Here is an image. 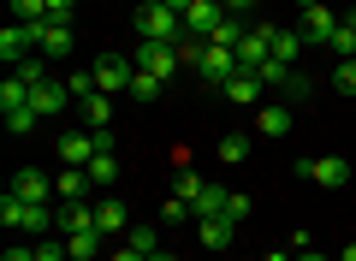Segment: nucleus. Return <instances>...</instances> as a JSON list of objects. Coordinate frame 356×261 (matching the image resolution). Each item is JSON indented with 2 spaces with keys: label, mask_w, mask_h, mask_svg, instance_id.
<instances>
[{
  "label": "nucleus",
  "mask_w": 356,
  "mask_h": 261,
  "mask_svg": "<svg viewBox=\"0 0 356 261\" xmlns=\"http://www.w3.org/2000/svg\"><path fill=\"white\" fill-rule=\"evenodd\" d=\"M232 190L226 184H202V196H196V220H208V214H226Z\"/></svg>",
  "instance_id": "4be33fe9"
},
{
  "label": "nucleus",
  "mask_w": 356,
  "mask_h": 261,
  "mask_svg": "<svg viewBox=\"0 0 356 261\" xmlns=\"http://www.w3.org/2000/svg\"><path fill=\"white\" fill-rule=\"evenodd\" d=\"M30 48H36V30H30V24H6V30H0V60H6V65H24Z\"/></svg>",
  "instance_id": "6e6552de"
},
{
  "label": "nucleus",
  "mask_w": 356,
  "mask_h": 261,
  "mask_svg": "<svg viewBox=\"0 0 356 261\" xmlns=\"http://www.w3.org/2000/svg\"><path fill=\"white\" fill-rule=\"evenodd\" d=\"M13 196H24V202H54V178L36 173V166H24V173L13 178Z\"/></svg>",
  "instance_id": "ddd939ff"
},
{
  "label": "nucleus",
  "mask_w": 356,
  "mask_h": 261,
  "mask_svg": "<svg viewBox=\"0 0 356 261\" xmlns=\"http://www.w3.org/2000/svg\"><path fill=\"white\" fill-rule=\"evenodd\" d=\"M36 119H42L36 107H18V113H6V125H13V137H30V131H36Z\"/></svg>",
  "instance_id": "f704fd0d"
},
{
  "label": "nucleus",
  "mask_w": 356,
  "mask_h": 261,
  "mask_svg": "<svg viewBox=\"0 0 356 261\" xmlns=\"http://www.w3.org/2000/svg\"><path fill=\"white\" fill-rule=\"evenodd\" d=\"M291 113H297V107H285V101H280V107H261V113H255L261 137H285V131H291Z\"/></svg>",
  "instance_id": "6ab92c4d"
},
{
  "label": "nucleus",
  "mask_w": 356,
  "mask_h": 261,
  "mask_svg": "<svg viewBox=\"0 0 356 261\" xmlns=\"http://www.w3.org/2000/svg\"><path fill=\"white\" fill-rule=\"evenodd\" d=\"M54 190H60V202H83V190H89V173H83V166H65Z\"/></svg>",
  "instance_id": "5701e85b"
},
{
  "label": "nucleus",
  "mask_w": 356,
  "mask_h": 261,
  "mask_svg": "<svg viewBox=\"0 0 356 261\" xmlns=\"http://www.w3.org/2000/svg\"><path fill=\"white\" fill-rule=\"evenodd\" d=\"M18 107H30V84L13 72L6 84H0V113H18Z\"/></svg>",
  "instance_id": "412c9836"
},
{
  "label": "nucleus",
  "mask_w": 356,
  "mask_h": 261,
  "mask_svg": "<svg viewBox=\"0 0 356 261\" xmlns=\"http://www.w3.org/2000/svg\"><path fill=\"white\" fill-rule=\"evenodd\" d=\"M232 54H238V72H261V65L273 60V42H267V30H255V36H243Z\"/></svg>",
  "instance_id": "9d476101"
},
{
  "label": "nucleus",
  "mask_w": 356,
  "mask_h": 261,
  "mask_svg": "<svg viewBox=\"0 0 356 261\" xmlns=\"http://www.w3.org/2000/svg\"><path fill=\"white\" fill-rule=\"evenodd\" d=\"M125 220H131V214H125V202H119V196H102V202H95V232H102V237L125 232Z\"/></svg>",
  "instance_id": "4468645a"
},
{
  "label": "nucleus",
  "mask_w": 356,
  "mask_h": 261,
  "mask_svg": "<svg viewBox=\"0 0 356 261\" xmlns=\"http://www.w3.org/2000/svg\"><path fill=\"white\" fill-rule=\"evenodd\" d=\"M332 30H339V13L321 0V6H309V13H303V30H297V36H303V42H332Z\"/></svg>",
  "instance_id": "9b49d317"
},
{
  "label": "nucleus",
  "mask_w": 356,
  "mask_h": 261,
  "mask_svg": "<svg viewBox=\"0 0 356 261\" xmlns=\"http://www.w3.org/2000/svg\"><path fill=\"white\" fill-rule=\"evenodd\" d=\"M137 255H154V226H131V237H125Z\"/></svg>",
  "instance_id": "58836bf2"
},
{
  "label": "nucleus",
  "mask_w": 356,
  "mask_h": 261,
  "mask_svg": "<svg viewBox=\"0 0 356 261\" xmlns=\"http://www.w3.org/2000/svg\"><path fill=\"white\" fill-rule=\"evenodd\" d=\"M202 48H208L202 36H184L178 42V65H202Z\"/></svg>",
  "instance_id": "4c0bfd02"
},
{
  "label": "nucleus",
  "mask_w": 356,
  "mask_h": 261,
  "mask_svg": "<svg viewBox=\"0 0 356 261\" xmlns=\"http://www.w3.org/2000/svg\"><path fill=\"white\" fill-rule=\"evenodd\" d=\"M13 72H18V77H24V84H30V89H36V84H42V77H48V65H42V60H24V65H13Z\"/></svg>",
  "instance_id": "a19ab883"
},
{
  "label": "nucleus",
  "mask_w": 356,
  "mask_h": 261,
  "mask_svg": "<svg viewBox=\"0 0 356 261\" xmlns=\"http://www.w3.org/2000/svg\"><path fill=\"white\" fill-rule=\"evenodd\" d=\"M255 77H261V84H280V89H285V84L297 77V65H285V60H267V65H261Z\"/></svg>",
  "instance_id": "7c9ffc66"
},
{
  "label": "nucleus",
  "mask_w": 356,
  "mask_h": 261,
  "mask_svg": "<svg viewBox=\"0 0 356 261\" xmlns=\"http://www.w3.org/2000/svg\"><path fill=\"white\" fill-rule=\"evenodd\" d=\"M297 6H303V13H309V6H321V0H297Z\"/></svg>",
  "instance_id": "603ef678"
},
{
  "label": "nucleus",
  "mask_w": 356,
  "mask_h": 261,
  "mask_svg": "<svg viewBox=\"0 0 356 261\" xmlns=\"http://www.w3.org/2000/svg\"><path fill=\"white\" fill-rule=\"evenodd\" d=\"M220 24H226V6H220V0H196L191 13H184V36H202L208 42Z\"/></svg>",
  "instance_id": "39448f33"
},
{
  "label": "nucleus",
  "mask_w": 356,
  "mask_h": 261,
  "mask_svg": "<svg viewBox=\"0 0 356 261\" xmlns=\"http://www.w3.org/2000/svg\"><path fill=\"white\" fill-rule=\"evenodd\" d=\"M65 89H72V101H89L102 84H95V72H72V77H65Z\"/></svg>",
  "instance_id": "473e14b6"
},
{
  "label": "nucleus",
  "mask_w": 356,
  "mask_h": 261,
  "mask_svg": "<svg viewBox=\"0 0 356 261\" xmlns=\"http://www.w3.org/2000/svg\"><path fill=\"white\" fill-rule=\"evenodd\" d=\"M232 226H238V220H226V214H208V220H196L202 249H226V244H232Z\"/></svg>",
  "instance_id": "f3484780"
},
{
  "label": "nucleus",
  "mask_w": 356,
  "mask_h": 261,
  "mask_svg": "<svg viewBox=\"0 0 356 261\" xmlns=\"http://www.w3.org/2000/svg\"><path fill=\"white\" fill-rule=\"evenodd\" d=\"M267 42H273V60L297 65V48H303V36H297V30H273V24H267Z\"/></svg>",
  "instance_id": "aec40b11"
},
{
  "label": "nucleus",
  "mask_w": 356,
  "mask_h": 261,
  "mask_svg": "<svg viewBox=\"0 0 356 261\" xmlns=\"http://www.w3.org/2000/svg\"><path fill=\"white\" fill-rule=\"evenodd\" d=\"M24 214H30V202H24V196H13V190L0 196V220H6V226H18V232H24Z\"/></svg>",
  "instance_id": "cd10ccee"
},
{
  "label": "nucleus",
  "mask_w": 356,
  "mask_h": 261,
  "mask_svg": "<svg viewBox=\"0 0 356 261\" xmlns=\"http://www.w3.org/2000/svg\"><path fill=\"white\" fill-rule=\"evenodd\" d=\"M226 220H250V196H232L226 202Z\"/></svg>",
  "instance_id": "37998d69"
},
{
  "label": "nucleus",
  "mask_w": 356,
  "mask_h": 261,
  "mask_svg": "<svg viewBox=\"0 0 356 261\" xmlns=\"http://www.w3.org/2000/svg\"><path fill=\"white\" fill-rule=\"evenodd\" d=\"M83 173H89V184H107V178H119V161H113V149H102L95 161L83 166Z\"/></svg>",
  "instance_id": "a878e982"
},
{
  "label": "nucleus",
  "mask_w": 356,
  "mask_h": 261,
  "mask_svg": "<svg viewBox=\"0 0 356 261\" xmlns=\"http://www.w3.org/2000/svg\"><path fill=\"white\" fill-rule=\"evenodd\" d=\"M344 261H356V244H344Z\"/></svg>",
  "instance_id": "3c124183"
},
{
  "label": "nucleus",
  "mask_w": 356,
  "mask_h": 261,
  "mask_svg": "<svg viewBox=\"0 0 356 261\" xmlns=\"http://www.w3.org/2000/svg\"><path fill=\"white\" fill-rule=\"evenodd\" d=\"M303 178H315L321 190H339L344 178H350V161H344V155H321V161H303Z\"/></svg>",
  "instance_id": "0eeeda50"
},
{
  "label": "nucleus",
  "mask_w": 356,
  "mask_h": 261,
  "mask_svg": "<svg viewBox=\"0 0 356 261\" xmlns=\"http://www.w3.org/2000/svg\"><path fill=\"white\" fill-rule=\"evenodd\" d=\"M243 155H250V137H243V131H232V137H220V161H226V166H238Z\"/></svg>",
  "instance_id": "c756f323"
},
{
  "label": "nucleus",
  "mask_w": 356,
  "mask_h": 261,
  "mask_svg": "<svg viewBox=\"0 0 356 261\" xmlns=\"http://www.w3.org/2000/svg\"><path fill=\"white\" fill-rule=\"evenodd\" d=\"M60 232L72 237V232H95V208L89 202H65L60 208Z\"/></svg>",
  "instance_id": "a211bd4d"
},
{
  "label": "nucleus",
  "mask_w": 356,
  "mask_h": 261,
  "mask_svg": "<svg viewBox=\"0 0 356 261\" xmlns=\"http://www.w3.org/2000/svg\"><path fill=\"white\" fill-rule=\"evenodd\" d=\"M131 60H137V72H154L161 84L178 72V48H166V42H137V54H131Z\"/></svg>",
  "instance_id": "20e7f679"
},
{
  "label": "nucleus",
  "mask_w": 356,
  "mask_h": 261,
  "mask_svg": "<svg viewBox=\"0 0 356 261\" xmlns=\"http://www.w3.org/2000/svg\"><path fill=\"white\" fill-rule=\"evenodd\" d=\"M291 261H327V255H315V249H303V255H291Z\"/></svg>",
  "instance_id": "09e8293b"
},
{
  "label": "nucleus",
  "mask_w": 356,
  "mask_h": 261,
  "mask_svg": "<svg viewBox=\"0 0 356 261\" xmlns=\"http://www.w3.org/2000/svg\"><path fill=\"white\" fill-rule=\"evenodd\" d=\"M149 261H178V255H166V249H154V255H149Z\"/></svg>",
  "instance_id": "8fccbe9b"
},
{
  "label": "nucleus",
  "mask_w": 356,
  "mask_h": 261,
  "mask_svg": "<svg viewBox=\"0 0 356 261\" xmlns=\"http://www.w3.org/2000/svg\"><path fill=\"white\" fill-rule=\"evenodd\" d=\"M13 13H18V24H42L48 18V0H13Z\"/></svg>",
  "instance_id": "72a5a7b5"
},
{
  "label": "nucleus",
  "mask_w": 356,
  "mask_h": 261,
  "mask_svg": "<svg viewBox=\"0 0 356 261\" xmlns=\"http://www.w3.org/2000/svg\"><path fill=\"white\" fill-rule=\"evenodd\" d=\"M137 36L178 48V42H184V13H172L166 0H143V6H137Z\"/></svg>",
  "instance_id": "f257e3e1"
},
{
  "label": "nucleus",
  "mask_w": 356,
  "mask_h": 261,
  "mask_svg": "<svg viewBox=\"0 0 356 261\" xmlns=\"http://www.w3.org/2000/svg\"><path fill=\"white\" fill-rule=\"evenodd\" d=\"M166 6H172V13H191V6H196V0H166Z\"/></svg>",
  "instance_id": "de8ad7c7"
},
{
  "label": "nucleus",
  "mask_w": 356,
  "mask_h": 261,
  "mask_svg": "<svg viewBox=\"0 0 356 261\" xmlns=\"http://www.w3.org/2000/svg\"><path fill=\"white\" fill-rule=\"evenodd\" d=\"M95 155H102L95 131H65V137H60V161H65V166H89Z\"/></svg>",
  "instance_id": "1a4fd4ad"
},
{
  "label": "nucleus",
  "mask_w": 356,
  "mask_h": 261,
  "mask_svg": "<svg viewBox=\"0 0 356 261\" xmlns=\"http://www.w3.org/2000/svg\"><path fill=\"white\" fill-rule=\"evenodd\" d=\"M243 36H250V30H243V18H226V24H220V30H214L208 42H214V48H238Z\"/></svg>",
  "instance_id": "c85d7f7f"
},
{
  "label": "nucleus",
  "mask_w": 356,
  "mask_h": 261,
  "mask_svg": "<svg viewBox=\"0 0 356 261\" xmlns=\"http://www.w3.org/2000/svg\"><path fill=\"white\" fill-rule=\"evenodd\" d=\"M161 220H166V226H178V220H196V208H191V202H184V196H166Z\"/></svg>",
  "instance_id": "c9c22d12"
},
{
  "label": "nucleus",
  "mask_w": 356,
  "mask_h": 261,
  "mask_svg": "<svg viewBox=\"0 0 356 261\" xmlns=\"http://www.w3.org/2000/svg\"><path fill=\"white\" fill-rule=\"evenodd\" d=\"M36 30V48L48 54V60H65V54H72V24H65V18H42V24H30Z\"/></svg>",
  "instance_id": "7ed1b4c3"
},
{
  "label": "nucleus",
  "mask_w": 356,
  "mask_h": 261,
  "mask_svg": "<svg viewBox=\"0 0 356 261\" xmlns=\"http://www.w3.org/2000/svg\"><path fill=\"white\" fill-rule=\"evenodd\" d=\"M327 48H339V60H356V30L344 24V18H339V30H332V42H327Z\"/></svg>",
  "instance_id": "2f4dec72"
},
{
  "label": "nucleus",
  "mask_w": 356,
  "mask_h": 261,
  "mask_svg": "<svg viewBox=\"0 0 356 261\" xmlns=\"http://www.w3.org/2000/svg\"><path fill=\"white\" fill-rule=\"evenodd\" d=\"M65 101H72V89H65V84H54V77H42V84L30 89V107H36L42 119H54V113H65Z\"/></svg>",
  "instance_id": "f8f14e48"
},
{
  "label": "nucleus",
  "mask_w": 356,
  "mask_h": 261,
  "mask_svg": "<svg viewBox=\"0 0 356 261\" xmlns=\"http://www.w3.org/2000/svg\"><path fill=\"white\" fill-rule=\"evenodd\" d=\"M60 255H72L60 237H42V244H36V261H60Z\"/></svg>",
  "instance_id": "ea45409f"
},
{
  "label": "nucleus",
  "mask_w": 356,
  "mask_h": 261,
  "mask_svg": "<svg viewBox=\"0 0 356 261\" xmlns=\"http://www.w3.org/2000/svg\"><path fill=\"white\" fill-rule=\"evenodd\" d=\"M0 261H36V249H6Z\"/></svg>",
  "instance_id": "a18cd8bd"
},
{
  "label": "nucleus",
  "mask_w": 356,
  "mask_h": 261,
  "mask_svg": "<svg viewBox=\"0 0 356 261\" xmlns=\"http://www.w3.org/2000/svg\"><path fill=\"white\" fill-rule=\"evenodd\" d=\"M196 72H202L208 84L226 89L232 77H238V54H232V48H214V42H208V48H202V65H196Z\"/></svg>",
  "instance_id": "423d86ee"
},
{
  "label": "nucleus",
  "mask_w": 356,
  "mask_h": 261,
  "mask_svg": "<svg viewBox=\"0 0 356 261\" xmlns=\"http://www.w3.org/2000/svg\"><path fill=\"white\" fill-rule=\"evenodd\" d=\"M89 72H95V84H102L107 95H119V89H131V77H137V60H125V54H102Z\"/></svg>",
  "instance_id": "f03ea898"
},
{
  "label": "nucleus",
  "mask_w": 356,
  "mask_h": 261,
  "mask_svg": "<svg viewBox=\"0 0 356 261\" xmlns=\"http://www.w3.org/2000/svg\"><path fill=\"white\" fill-rule=\"evenodd\" d=\"M332 84H339V95H350V101H356V60H339Z\"/></svg>",
  "instance_id": "e433bc0d"
},
{
  "label": "nucleus",
  "mask_w": 356,
  "mask_h": 261,
  "mask_svg": "<svg viewBox=\"0 0 356 261\" xmlns=\"http://www.w3.org/2000/svg\"><path fill=\"white\" fill-rule=\"evenodd\" d=\"M161 89H166V84H161L154 72H137V77H131V89H125V95H131V101H154Z\"/></svg>",
  "instance_id": "bb28decb"
},
{
  "label": "nucleus",
  "mask_w": 356,
  "mask_h": 261,
  "mask_svg": "<svg viewBox=\"0 0 356 261\" xmlns=\"http://www.w3.org/2000/svg\"><path fill=\"white\" fill-rule=\"evenodd\" d=\"M72 13H77V0H48V18H65L72 24Z\"/></svg>",
  "instance_id": "79ce46f5"
},
{
  "label": "nucleus",
  "mask_w": 356,
  "mask_h": 261,
  "mask_svg": "<svg viewBox=\"0 0 356 261\" xmlns=\"http://www.w3.org/2000/svg\"><path fill=\"white\" fill-rule=\"evenodd\" d=\"M226 6V18H243V13H255V0H220Z\"/></svg>",
  "instance_id": "c03bdc74"
},
{
  "label": "nucleus",
  "mask_w": 356,
  "mask_h": 261,
  "mask_svg": "<svg viewBox=\"0 0 356 261\" xmlns=\"http://www.w3.org/2000/svg\"><path fill=\"white\" fill-rule=\"evenodd\" d=\"M202 184H208L202 173H191V166H178V178H172V196H184V202L196 208V196H202Z\"/></svg>",
  "instance_id": "393cba45"
},
{
  "label": "nucleus",
  "mask_w": 356,
  "mask_h": 261,
  "mask_svg": "<svg viewBox=\"0 0 356 261\" xmlns=\"http://www.w3.org/2000/svg\"><path fill=\"white\" fill-rule=\"evenodd\" d=\"M65 249H72V261H95V255H102V232H72Z\"/></svg>",
  "instance_id": "b1692460"
},
{
  "label": "nucleus",
  "mask_w": 356,
  "mask_h": 261,
  "mask_svg": "<svg viewBox=\"0 0 356 261\" xmlns=\"http://www.w3.org/2000/svg\"><path fill=\"white\" fill-rule=\"evenodd\" d=\"M113 261H149V255H137V249L125 244V249H113Z\"/></svg>",
  "instance_id": "49530a36"
},
{
  "label": "nucleus",
  "mask_w": 356,
  "mask_h": 261,
  "mask_svg": "<svg viewBox=\"0 0 356 261\" xmlns=\"http://www.w3.org/2000/svg\"><path fill=\"white\" fill-rule=\"evenodd\" d=\"M83 125L89 131H113V95H107V89H95V95L83 101Z\"/></svg>",
  "instance_id": "dca6fc26"
},
{
  "label": "nucleus",
  "mask_w": 356,
  "mask_h": 261,
  "mask_svg": "<svg viewBox=\"0 0 356 261\" xmlns=\"http://www.w3.org/2000/svg\"><path fill=\"white\" fill-rule=\"evenodd\" d=\"M261 89H267V84H261L255 72H238L226 89H220V95H226V101H238V107H255V101H261Z\"/></svg>",
  "instance_id": "2eb2a0df"
}]
</instances>
